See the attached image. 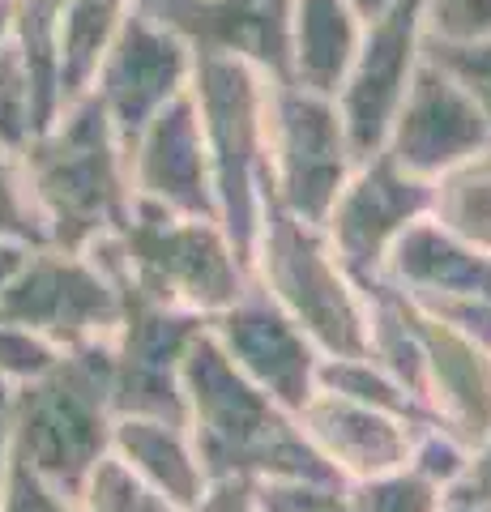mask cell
Returning a JSON list of instances; mask_svg holds the SVG:
<instances>
[{"mask_svg":"<svg viewBox=\"0 0 491 512\" xmlns=\"http://www.w3.org/2000/svg\"><path fill=\"white\" fill-rule=\"evenodd\" d=\"M432 210L453 239L491 256V154H470L445 167L432 192Z\"/></svg>","mask_w":491,"mask_h":512,"instance_id":"obj_17","label":"cell"},{"mask_svg":"<svg viewBox=\"0 0 491 512\" xmlns=\"http://www.w3.org/2000/svg\"><path fill=\"white\" fill-rule=\"evenodd\" d=\"M112 423V346L65 350L43 376L9 384V448L65 495L112 448Z\"/></svg>","mask_w":491,"mask_h":512,"instance_id":"obj_3","label":"cell"},{"mask_svg":"<svg viewBox=\"0 0 491 512\" xmlns=\"http://www.w3.org/2000/svg\"><path fill=\"white\" fill-rule=\"evenodd\" d=\"M393 286V282H389ZM398 295V312L423 359V406L466 448L491 436V346L474 342L449 320L419 308L410 295Z\"/></svg>","mask_w":491,"mask_h":512,"instance_id":"obj_8","label":"cell"},{"mask_svg":"<svg viewBox=\"0 0 491 512\" xmlns=\"http://www.w3.org/2000/svg\"><path fill=\"white\" fill-rule=\"evenodd\" d=\"M257 286L329 359H372V312L363 286L346 274L316 222L269 210L252 244Z\"/></svg>","mask_w":491,"mask_h":512,"instance_id":"obj_4","label":"cell"},{"mask_svg":"<svg viewBox=\"0 0 491 512\" xmlns=\"http://www.w3.org/2000/svg\"><path fill=\"white\" fill-rule=\"evenodd\" d=\"M440 512H491V508H470V504H445Z\"/></svg>","mask_w":491,"mask_h":512,"instance_id":"obj_28","label":"cell"},{"mask_svg":"<svg viewBox=\"0 0 491 512\" xmlns=\"http://www.w3.org/2000/svg\"><path fill=\"white\" fill-rule=\"evenodd\" d=\"M257 495H261V491H257ZM261 508H265V512H291V508H278V504H269V500H261Z\"/></svg>","mask_w":491,"mask_h":512,"instance_id":"obj_29","label":"cell"},{"mask_svg":"<svg viewBox=\"0 0 491 512\" xmlns=\"http://www.w3.org/2000/svg\"><path fill=\"white\" fill-rule=\"evenodd\" d=\"M432 205V192L419 184L415 175H402L398 163H376L359 175L355 184H346L334 205H329V244H334L338 261L355 282H368L380 274L385 252L393 248L410 222L423 218Z\"/></svg>","mask_w":491,"mask_h":512,"instance_id":"obj_10","label":"cell"},{"mask_svg":"<svg viewBox=\"0 0 491 512\" xmlns=\"http://www.w3.org/2000/svg\"><path fill=\"white\" fill-rule=\"evenodd\" d=\"M0 235L30 244V248L47 244V227L39 218L35 197H30V184H22L18 175L9 171L5 158H0Z\"/></svg>","mask_w":491,"mask_h":512,"instance_id":"obj_21","label":"cell"},{"mask_svg":"<svg viewBox=\"0 0 491 512\" xmlns=\"http://www.w3.org/2000/svg\"><path fill=\"white\" fill-rule=\"evenodd\" d=\"M26 184L47 227V244L82 252L90 239L120 227V175L99 103H86L47 146L35 150Z\"/></svg>","mask_w":491,"mask_h":512,"instance_id":"obj_5","label":"cell"},{"mask_svg":"<svg viewBox=\"0 0 491 512\" xmlns=\"http://www.w3.org/2000/svg\"><path fill=\"white\" fill-rule=\"evenodd\" d=\"M278 197L282 210L304 218V222H325L329 205L342 192V128L334 111L316 107L308 99H295L278 111Z\"/></svg>","mask_w":491,"mask_h":512,"instance_id":"obj_12","label":"cell"},{"mask_svg":"<svg viewBox=\"0 0 491 512\" xmlns=\"http://www.w3.org/2000/svg\"><path fill=\"white\" fill-rule=\"evenodd\" d=\"M188 402V436L210 478L252 483H342L308 444L295 414L257 389L227 350L201 329L180 363Z\"/></svg>","mask_w":491,"mask_h":512,"instance_id":"obj_1","label":"cell"},{"mask_svg":"<svg viewBox=\"0 0 491 512\" xmlns=\"http://www.w3.org/2000/svg\"><path fill=\"white\" fill-rule=\"evenodd\" d=\"M205 329L227 350V359L240 367L257 389L274 397L282 410L299 414V406L312 397L321 350L308 342V333L299 329L261 286H248L231 308L210 316Z\"/></svg>","mask_w":491,"mask_h":512,"instance_id":"obj_9","label":"cell"},{"mask_svg":"<svg viewBox=\"0 0 491 512\" xmlns=\"http://www.w3.org/2000/svg\"><path fill=\"white\" fill-rule=\"evenodd\" d=\"M445 64L453 73H462L474 107L483 111V120L491 128V47H479V52H466V56H445Z\"/></svg>","mask_w":491,"mask_h":512,"instance_id":"obj_25","label":"cell"},{"mask_svg":"<svg viewBox=\"0 0 491 512\" xmlns=\"http://www.w3.org/2000/svg\"><path fill=\"white\" fill-rule=\"evenodd\" d=\"M205 141L197 133V120L188 103L167 107L154 120L146 146L137 158V180H141V197L163 205L171 214H188V218H214L218 222V201L205 180Z\"/></svg>","mask_w":491,"mask_h":512,"instance_id":"obj_15","label":"cell"},{"mask_svg":"<svg viewBox=\"0 0 491 512\" xmlns=\"http://www.w3.org/2000/svg\"><path fill=\"white\" fill-rule=\"evenodd\" d=\"M376 278L410 299H491V256L466 248L440 222L415 218L393 239Z\"/></svg>","mask_w":491,"mask_h":512,"instance_id":"obj_14","label":"cell"},{"mask_svg":"<svg viewBox=\"0 0 491 512\" xmlns=\"http://www.w3.org/2000/svg\"><path fill=\"white\" fill-rule=\"evenodd\" d=\"M445 504H470V508H491V436L470 448L462 474L445 487Z\"/></svg>","mask_w":491,"mask_h":512,"instance_id":"obj_23","label":"cell"},{"mask_svg":"<svg viewBox=\"0 0 491 512\" xmlns=\"http://www.w3.org/2000/svg\"><path fill=\"white\" fill-rule=\"evenodd\" d=\"M346 500H351L355 512H440L445 508V487L402 466L380 478L346 483Z\"/></svg>","mask_w":491,"mask_h":512,"instance_id":"obj_18","label":"cell"},{"mask_svg":"<svg viewBox=\"0 0 491 512\" xmlns=\"http://www.w3.org/2000/svg\"><path fill=\"white\" fill-rule=\"evenodd\" d=\"M30 252H35L30 244H18V239L0 235V291H5V286L22 274V265L30 261Z\"/></svg>","mask_w":491,"mask_h":512,"instance_id":"obj_26","label":"cell"},{"mask_svg":"<svg viewBox=\"0 0 491 512\" xmlns=\"http://www.w3.org/2000/svg\"><path fill=\"white\" fill-rule=\"evenodd\" d=\"M82 252L146 299L201 320L231 308L248 291V265L240 261L227 231L214 227V218L171 214L154 201H141L133 218L90 239Z\"/></svg>","mask_w":491,"mask_h":512,"instance_id":"obj_2","label":"cell"},{"mask_svg":"<svg viewBox=\"0 0 491 512\" xmlns=\"http://www.w3.org/2000/svg\"><path fill=\"white\" fill-rule=\"evenodd\" d=\"M184 512H265V508L252 478H210L201 500L188 504Z\"/></svg>","mask_w":491,"mask_h":512,"instance_id":"obj_24","label":"cell"},{"mask_svg":"<svg viewBox=\"0 0 491 512\" xmlns=\"http://www.w3.org/2000/svg\"><path fill=\"white\" fill-rule=\"evenodd\" d=\"M112 282L120 291V329L112 338V410L188 427L180 363L188 355V346H193V338L210 320L163 308V303L146 299L120 278Z\"/></svg>","mask_w":491,"mask_h":512,"instance_id":"obj_7","label":"cell"},{"mask_svg":"<svg viewBox=\"0 0 491 512\" xmlns=\"http://www.w3.org/2000/svg\"><path fill=\"white\" fill-rule=\"evenodd\" d=\"M112 448L129 461V470L146 483V491H154L158 500H167L180 512L197 504L201 491L210 487V474H205L184 423L146 419V414H116Z\"/></svg>","mask_w":491,"mask_h":512,"instance_id":"obj_16","label":"cell"},{"mask_svg":"<svg viewBox=\"0 0 491 512\" xmlns=\"http://www.w3.org/2000/svg\"><path fill=\"white\" fill-rule=\"evenodd\" d=\"M141 512H180V508H171L167 500H158V495L150 491V500H146V504H141Z\"/></svg>","mask_w":491,"mask_h":512,"instance_id":"obj_27","label":"cell"},{"mask_svg":"<svg viewBox=\"0 0 491 512\" xmlns=\"http://www.w3.org/2000/svg\"><path fill=\"white\" fill-rule=\"evenodd\" d=\"M73 500L82 512H141V504L150 500V491L129 470V461H124L116 448H107V453L86 470Z\"/></svg>","mask_w":491,"mask_h":512,"instance_id":"obj_19","label":"cell"},{"mask_svg":"<svg viewBox=\"0 0 491 512\" xmlns=\"http://www.w3.org/2000/svg\"><path fill=\"white\" fill-rule=\"evenodd\" d=\"M35 120V99H30V77L22 73L18 60L0 64V141L18 146L26 141V128Z\"/></svg>","mask_w":491,"mask_h":512,"instance_id":"obj_22","label":"cell"},{"mask_svg":"<svg viewBox=\"0 0 491 512\" xmlns=\"http://www.w3.org/2000/svg\"><path fill=\"white\" fill-rule=\"evenodd\" d=\"M5 402H9V384L0 380V406H5Z\"/></svg>","mask_w":491,"mask_h":512,"instance_id":"obj_30","label":"cell"},{"mask_svg":"<svg viewBox=\"0 0 491 512\" xmlns=\"http://www.w3.org/2000/svg\"><path fill=\"white\" fill-rule=\"evenodd\" d=\"M487 141V120L470 94L436 73H423L398 120V163L406 175H432L462 163Z\"/></svg>","mask_w":491,"mask_h":512,"instance_id":"obj_13","label":"cell"},{"mask_svg":"<svg viewBox=\"0 0 491 512\" xmlns=\"http://www.w3.org/2000/svg\"><path fill=\"white\" fill-rule=\"evenodd\" d=\"M295 423L342 483H363V478H380L410 466V448H415L419 431V423L402 419V414L363 406L355 397L329 389H312Z\"/></svg>","mask_w":491,"mask_h":512,"instance_id":"obj_11","label":"cell"},{"mask_svg":"<svg viewBox=\"0 0 491 512\" xmlns=\"http://www.w3.org/2000/svg\"><path fill=\"white\" fill-rule=\"evenodd\" d=\"M0 316L47 338L56 350L112 346L120 291L86 252H30L22 274L0 291Z\"/></svg>","mask_w":491,"mask_h":512,"instance_id":"obj_6","label":"cell"},{"mask_svg":"<svg viewBox=\"0 0 491 512\" xmlns=\"http://www.w3.org/2000/svg\"><path fill=\"white\" fill-rule=\"evenodd\" d=\"M0 512H82V508H77L73 495L52 487L35 466H26L9 448L5 483H0Z\"/></svg>","mask_w":491,"mask_h":512,"instance_id":"obj_20","label":"cell"}]
</instances>
